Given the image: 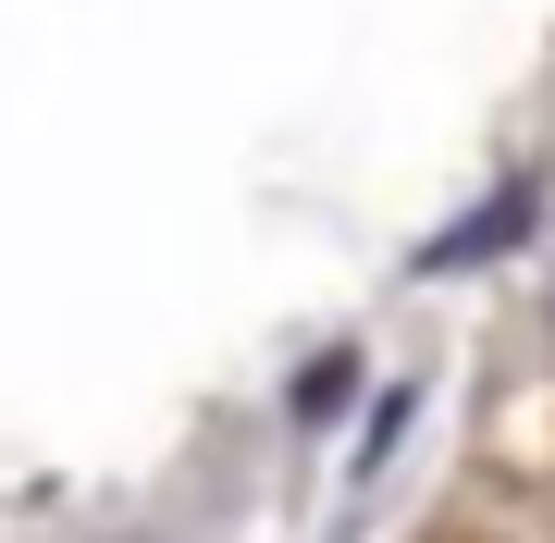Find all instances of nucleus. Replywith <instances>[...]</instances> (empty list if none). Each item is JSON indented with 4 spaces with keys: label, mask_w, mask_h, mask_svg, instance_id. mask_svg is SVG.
Instances as JSON below:
<instances>
[{
    "label": "nucleus",
    "mask_w": 555,
    "mask_h": 543,
    "mask_svg": "<svg viewBox=\"0 0 555 543\" xmlns=\"http://www.w3.org/2000/svg\"><path fill=\"white\" fill-rule=\"evenodd\" d=\"M518 222H531V185H506V198L481 210L469 235H444V247H433V260H481V247H494V235H518Z\"/></svg>",
    "instance_id": "f257e3e1"
},
{
    "label": "nucleus",
    "mask_w": 555,
    "mask_h": 543,
    "mask_svg": "<svg viewBox=\"0 0 555 543\" xmlns=\"http://www.w3.org/2000/svg\"><path fill=\"white\" fill-rule=\"evenodd\" d=\"M543 322H555V309H543Z\"/></svg>",
    "instance_id": "f03ea898"
}]
</instances>
